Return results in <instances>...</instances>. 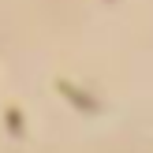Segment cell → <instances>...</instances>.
<instances>
[{
	"label": "cell",
	"mask_w": 153,
	"mask_h": 153,
	"mask_svg": "<svg viewBox=\"0 0 153 153\" xmlns=\"http://www.w3.org/2000/svg\"><path fill=\"white\" fill-rule=\"evenodd\" d=\"M56 94L64 97L75 112H82V116H101V112H105V101H101V97L86 94L82 86H75V82H67V79H56Z\"/></svg>",
	"instance_id": "obj_1"
},
{
	"label": "cell",
	"mask_w": 153,
	"mask_h": 153,
	"mask_svg": "<svg viewBox=\"0 0 153 153\" xmlns=\"http://www.w3.org/2000/svg\"><path fill=\"white\" fill-rule=\"evenodd\" d=\"M105 4H116V0H105Z\"/></svg>",
	"instance_id": "obj_3"
},
{
	"label": "cell",
	"mask_w": 153,
	"mask_h": 153,
	"mask_svg": "<svg viewBox=\"0 0 153 153\" xmlns=\"http://www.w3.org/2000/svg\"><path fill=\"white\" fill-rule=\"evenodd\" d=\"M4 127H7L11 138H26V116H22V108L7 105V108H4Z\"/></svg>",
	"instance_id": "obj_2"
}]
</instances>
